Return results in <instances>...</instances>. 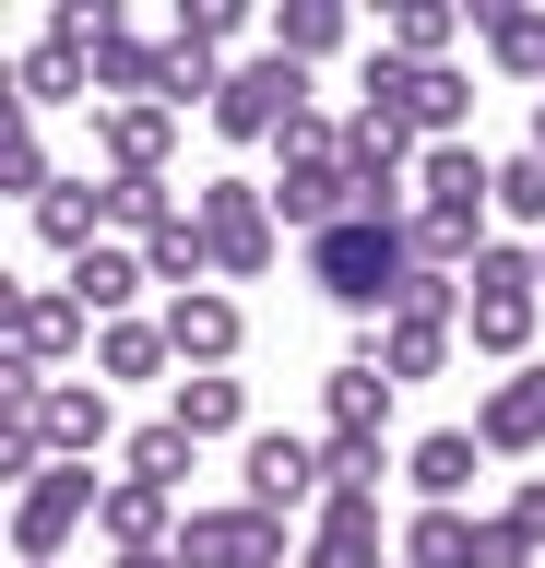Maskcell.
<instances>
[{
    "label": "cell",
    "instance_id": "cell-5",
    "mask_svg": "<svg viewBox=\"0 0 545 568\" xmlns=\"http://www.w3.org/2000/svg\"><path fill=\"white\" fill-rule=\"evenodd\" d=\"M72 355H95V320H83L72 284H0V367L60 379Z\"/></svg>",
    "mask_w": 545,
    "mask_h": 568
},
{
    "label": "cell",
    "instance_id": "cell-25",
    "mask_svg": "<svg viewBox=\"0 0 545 568\" xmlns=\"http://www.w3.org/2000/svg\"><path fill=\"white\" fill-rule=\"evenodd\" d=\"M0 190H12L24 213H37L48 190H60V166H48V131H37V119H24L12 95H0Z\"/></svg>",
    "mask_w": 545,
    "mask_h": 568
},
{
    "label": "cell",
    "instance_id": "cell-23",
    "mask_svg": "<svg viewBox=\"0 0 545 568\" xmlns=\"http://www.w3.org/2000/svg\"><path fill=\"white\" fill-rule=\"evenodd\" d=\"M344 36H356V12H344V0H285V12L261 24V48H273V60H296V71H321Z\"/></svg>",
    "mask_w": 545,
    "mask_h": 568
},
{
    "label": "cell",
    "instance_id": "cell-7",
    "mask_svg": "<svg viewBox=\"0 0 545 568\" xmlns=\"http://www.w3.org/2000/svg\"><path fill=\"white\" fill-rule=\"evenodd\" d=\"M238 497H250V509H273V521H309V509L332 497L321 438H309V426H261L250 450H238Z\"/></svg>",
    "mask_w": 545,
    "mask_h": 568
},
{
    "label": "cell",
    "instance_id": "cell-12",
    "mask_svg": "<svg viewBox=\"0 0 545 568\" xmlns=\"http://www.w3.org/2000/svg\"><path fill=\"white\" fill-rule=\"evenodd\" d=\"M356 355H380V367L415 390V379H438V367L463 355V308H392L380 332H356Z\"/></svg>",
    "mask_w": 545,
    "mask_h": 568
},
{
    "label": "cell",
    "instance_id": "cell-15",
    "mask_svg": "<svg viewBox=\"0 0 545 568\" xmlns=\"http://www.w3.org/2000/svg\"><path fill=\"white\" fill-rule=\"evenodd\" d=\"M179 154V106H95V166L108 178H166Z\"/></svg>",
    "mask_w": 545,
    "mask_h": 568
},
{
    "label": "cell",
    "instance_id": "cell-17",
    "mask_svg": "<svg viewBox=\"0 0 545 568\" xmlns=\"http://www.w3.org/2000/svg\"><path fill=\"white\" fill-rule=\"evenodd\" d=\"M179 497L131 486V474H108V509H95V532H108V557H179Z\"/></svg>",
    "mask_w": 545,
    "mask_h": 568
},
{
    "label": "cell",
    "instance_id": "cell-6",
    "mask_svg": "<svg viewBox=\"0 0 545 568\" xmlns=\"http://www.w3.org/2000/svg\"><path fill=\"white\" fill-rule=\"evenodd\" d=\"M309 106H321V95H309V71L273 60V48H250V60L225 71V95H214V142H285Z\"/></svg>",
    "mask_w": 545,
    "mask_h": 568
},
{
    "label": "cell",
    "instance_id": "cell-34",
    "mask_svg": "<svg viewBox=\"0 0 545 568\" xmlns=\"http://www.w3.org/2000/svg\"><path fill=\"white\" fill-rule=\"evenodd\" d=\"M474 568H545V557H534V545H522V532L498 521V509H486V532H474Z\"/></svg>",
    "mask_w": 545,
    "mask_h": 568
},
{
    "label": "cell",
    "instance_id": "cell-38",
    "mask_svg": "<svg viewBox=\"0 0 545 568\" xmlns=\"http://www.w3.org/2000/svg\"><path fill=\"white\" fill-rule=\"evenodd\" d=\"M534 284H545V237H534Z\"/></svg>",
    "mask_w": 545,
    "mask_h": 568
},
{
    "label": "cell",
    "instance_id": "cell-14",
    "mask_svg": "<svg viewBox=\"0 0 545 568\" xmlns=\"http://www.w3.org/2000/svg\"><path fill=\"white\" fill-rule=\"evenodd\" d=\"M392 403H403L392 367H380V355H344L321 379V438H392Z\"/></svg>",
    "mask_w": 545,
    "mask_h": 568
},
{
    "label": "cell",
    "instance_id": "cell-22",
    "mask_svg": "<svg viewBox=\"0 0 545 568\" xmlns=\"http://www.w3.org/2000/svg\"><path fill=\"white\" fill-rule=\"evenodd\" d=\"M12 106H24V119H48V106H95V60L60 48V36H37V48L12 60Z\"/></svg>",
    "mask_w": 545,
    "mask_h": 568
},
{
    "label": "cell",
    "instance_id": "cell-19",
    "mask_svg": "<svg viewBox=\"0 0 545 568\" xmlns=\"http://www.w3.org/2000/svg\"><path fill=\"white\" fill-rule=\"evenodd\" d=\"M24 225H37V248H60V273H72L83 248H108V237H119V225H108V178H60V190L24 213Z\"/></svg>",
    "mask_w": 545,
    "mask_h": 568
},
{
    "label": "cell",
    "instance_id": "cell-37",
    "mask_svg": "<svg viewBox=\"0 0 545 568\" xmlns=\"http://www.w3.org/2000/svg\"><path fill=\"white\" fill-rule=\"evenodd\" d=\"M534 154H545V95H534Z\"/></svg>",
    "mask_w": 545,
    "mask_h": 568
},
{
    "label": "cell",
    "instance_id": "cell-3",
    "mask_svg": "<svg viewBox=\"0 0 545 568\" xmlns=\"http://www.w3.org/2000/svg\"><path fill=\"white\" fill-rule=\"evenodd\" d=\"M190 213H202L214 284H261L273 261H285V213H273V190H261V178H202V190H190Z\"/></svg>",
    "mask_w": 545,
    "mask_h": 568
},
{
    "label": "cell",
    "instance_id": "cell-9",
    "mask_svg": "<svg viewBox=\"0 0 545 568\" xmlns=\"http://www.w3.org/2000/svg\"><path fill=\"white\" fill-rule=\"evenodd\" d=\"M166 355H179V379H214V367H238L250 355V308L225 296V284H202V296H166Z\"/></svg>",
    "mask_w": 545,
    "mask_h": 568
},
{
    "label": "cell",
    "instance_id": "cell-24",
    "mask_svg": "<svg viewBox=\"0 0 545 568\" xmlns=\"http://www.w3.org/2000/svg\"><path fill=\"white\" fill-rule=\"evenodd\" d=\"M190 462H202V438H190V426H166V415H143L131 438H119V474H131V486H154V497H179Z\"/></svg>",
    "mask_w": 545,
    "mask_h": 568
},
{
    "label": "cell",
    "instance_id": "cell-18",
    "mask_svg": "<svg viewBox=\"0 0 545 568\" xmlns=\"http://www.w3.org/2000/svg\"><path fill=\"white\" fill-rule=\"evenodd\" d=\"M60 284L83 296V320H95V332H108V320H143V296H154V273H143V248H131V237L83 248V261H72Z\"/></svg>",
    "mask_w": 545,
    "mask_h": 568
},
{
    "label": "cell",
    "instance_id": "cell-33",
    "mask_svg": "<svg viewBox=\"0 0 545 568\" xmlns=\"http://www.w3.org/2000/svg\"><path fill=\"white\" fill-rule=\"evenodd\" d=\"M498 213L522 225V237H545V154L522 142V154H498Z\"/></svg>",
    "mask_w": 545,
    "mask_h": 568
},
{
    "label": "cell",
    "instance_id": "cell-13",
    "mask_svg": "<svg viewBox=\"0 0 545 568\" xmlns=\"http://www.w3.org/2000/svg\"><path fill=\"white\" fill-rule=\"evenodd\" d=\"M474 438H486V462H534L545 450V355L474 390Z\"/></svg>",
    "mask_w": 545,
    "mask_h": 568
},
{
    "label": "cell",
    "instance_id": "cell-35",
    "mask_svg": "<svg viewBox=\"0 0 545 568\" xmlns=\"http://www.w3.org/2000/svg\"><path fill=\"white\" fill-rule=\"evenodd\" d=\"M498 521H509V532H522V545L545 557V474H522V486H509V509H498Z\"/></svg>",
    "mask_w": 545,
    "mask_h": 568
},
{
    "label": "cell",
    "instance_id": "cell-30",
    "mask_svg": "<svg viewBox=\"0 0 545 568\" xmlns=\"http://www.w3.org/2000/svg\"><path fill=\"white\" fill-rule=\"evenodd\" d=\"M474 532H486V509H415L403 521V568H474Z\"/></svg>",
    "mask_w": 545,
    "mask_h": 568
},
{
    "label": "cell",
    "instance_id": "cell-29",
    "mask_svg": "<svg viewBox=\"0 0 545 568\" xmlns=\"http://www.w3.org/2000/svg\"><path fill=\"white\" fill-rule=\"evenodd\" d=\"M474 48H486L509 83H534V95H545V12H474Z\"/></svg>",
    "mask_w": 545,
    "mask_h": 568
},
{
    "label": "cell",
    "instance_id": "cell-16",
    "mask_svg": "<svg viewBox=\"0 0 545 568\" xmlns=\"http://www.w3.org/2000/svg\"><path fill=\"white\" fill-rule=\"evenodd\" d=\"M474 474H486V438H474V426H427V438L403 450V486H415V509H463Z\"/></svg>",
    "mask_w": 545,
    "mask_h": 568
},
{
    "label": "cell",
    "instance_id": "cell-26",
    "mask_svg": "<svg viewBox=\"0 0 545 568\" xmlns=\"http://www.w3.org/2000/svg\"><path fill=\"white\" fill-rule=\"evenodd\" d=\"M380 48H392V60H415V71H438L451 48H463V0H403L392 24H380Z\"/></svg>",
    "mask_w": 545,
    "mask_h": 568
},
{
    "label": "cell",
    "instance_id": "cell-28",
    "mask_svg": "<svg viewBox=\"0 0 545 568\" xmlns=\"http://www.w3.org/2000/svg\"><path fill=\"white\" fill-rule=\"evenodd\" d=\"M154 367H179V355H166V320H108V332H95V379L108 390H131V379H154Z\"/></svg>",
    "mask_w": 545,
    "mask_h": 568
},
{
    "label": "cell",
    "instance_id": "cell-2",
    "mask_svg": "<svg viewBox=\"0 0 545 568\" xmlns=\"http://www.w3.org/2000/svg\"><path fill=\"white\" fill-rule=\"evenodd\" d=\"M534 320H545L534 237H486V261L463 273V344L498 355V367H534Z\"/></svg>",
    "mask_w": 545,
    "mask_h": 568
},
{
    "label": "cell",
    "instance_id": "cell-21",
    "mask_svg": "<svg viewBox=\"0 0 545 568\" xmlns=\"http://www.w3.org/2000/svg\"><path fill=\"white\" fill-rule=\"evenodd\" d=\"M403 131H415V142H474V83H463V60H438V71L403 60Z\"/></svg>",
    "mask_w": 545,
    "mask_h": 568
},
{
    "label": "cell",
    "instance_id": "cell-11",
    "mask_svg": "<svg viewBox=\"0 0 545 568\" xmlns=\"http://www.w3.org/2000/svg\"><path fill=\"white\" fill-rule=\"evenodd\" d=\"M296 568H403V545L380 532V509H367V497H321V509H309V532H296Z\"/></svg>",
    "mask_w": 545,
    "mask_h": 568
},
{
    "label": "cell",
    "instance_id": "cell-1",
    "mask_svg": "<svg viewBox=\"0 0 545 568\" xmlns=\"http://www.w3.org/2000/svg\"><path fill=\"white\" fill-rule=\"evenodd\" d=\"M309 284H321L344 320H380L403 308V284H415V213H344L332 237H309Z\"/></svg>",
    "mask_w": 545,
    "mask_h": 568
},
{
    "label": "cell",
    "instance_id": "cell-36",
    "mask_svg": "<svg viewBox=\"0 0 545 568\" xmlns=\"http://www.w3.org/2000/svg\"><path fill=\"white\" fill-rule=\"evenodd\" d=\"M108 568H179V557H108Z\"/></svg>",
    "mask_w": 545,
    "mask_h": 568
},
{
    "label": "cell",
    "instance_id": "cell-8",
    "mask_svg": "<svg viewBox=\"0 0 545 568\" xmlns=\"http://www.w3.org/2000/svg\"><path fill=\"white\" fill-rule=\"evenodd\" d=\"M285 557H296V521H273V509H250V497L179 521V568H285Z\"/></svg>",
    "mask_w": 545,
    "mask_h": 568
},
{
    "label": "cell",
    "instance_id": "cell-32",
    "mask_svg": "<svg viewBox=\"0 0 545 568\" xmlns=\"http://www.w3.org/2000/svg\"><path fill=\"white\" fill-rule=\"evenodd\" d=\"M166 36H179V48H202V60H238V48H250V12H238V0H190Z\"/></svg>",
    "mask_w": 545,
    "mask_h": 568
},
{
    "label": "cell",
    "instance_id": "cell-31",
    "mask_svg": "<svg viewBox=\"0 0 545 568\" xmlns=\"http://www.w3.org/2000/svg\"><path fill=\"white\" fill-rule=\"evenodd\" d=\"M321 462H332V497H367V509H380V486L403 474L392 438H321Z\"/></svg>",
    "mask_w": 545,
    "mask_h": 568
},
{
    "label": "cell",
    "instance_id": "cell-10",
    "mask_svg": "<svg viewBox=\"0 0 545 568\" xmlns=\"http://www.w3.org/2000/svg\"><path fill=\"white\" fill-rule=\"evenodd\" d=\"M415 213L486 225V213H498V154H486V142H427V154H415Z\"/></svg>",
    "mask_w": 545,
    "mask_h": 568
},
{
    "label": "cell",
    "instance_id": "cell-27",
    "mask_svg": "<svg viewBox=\"0 0 545 568\" xmlns=\"http://www.w3.org/2000/svg\"><path fill=\"white\" fill-rule=\"evenodd\" d=\"M179 213H190V190H179V178H108V225H119L131 248H154Z\"/></svg>",
    "mask_w": 545,
    "mask_h": 568
},
{
    "label": "cell",
    "instance_id": "cell-20",
    "mask_svg": "<svg viewBox=\"0 0 545 568\" xmlns=\"http://www.w3.org/2000/svg\"><path fill=\"white\" fill-rule=\"evenodd\" d=\"M166 426H190L202 450H214V438H238V450H250V438H261V426H250V379H238V367L179 379V390H166Z\"/></svg>",
    "mask_w": 545,
    "mask_h": 568
},
{
    "label": "cell",
    "instance_id": "cell-4",
    "mask_svg": "<svg viewBox=\"0 0 545 568\" xmlns=\"http://www.w3.org/2000/svg\"><path fill=\"white\" fill-rule=\"evenodd\" d=\"M95 509H108L95 462H48L37 486H12V568H60L72 532H95Z\"/></svg>",
    "mask_w": 545,
    "mask_h": 568
}]
</instances>
